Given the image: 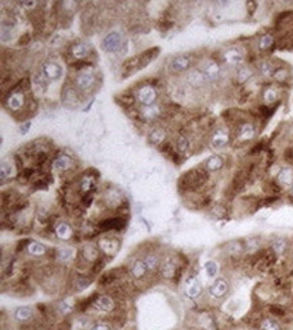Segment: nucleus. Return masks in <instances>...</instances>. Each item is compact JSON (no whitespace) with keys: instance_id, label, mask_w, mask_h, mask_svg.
I'll return each instance as SVG.
<instances>
[{"instance_id":"1","label":"nucleus","mask_w":293,"mask_h":330,"mask_svg":"<svg viewBox=\"0 0 293 330\" xmlns=\"http://www.w3.org/2000/svg\"><path fill=\"white\" fill-rule=\"evenodd\" d=\"M158 54H160V48H152V49L146 50V52H142V53H139L135 57L130 58L127 62H124L123 65L124 72L128 70L126 76L134 73V72H138V70L144 68L146 65H149L150 62L153 61Z\"/></svg>"},{"instance_id":"2","label":"nucleus","mask_w":293,"mask_h":330,"mask_svg":"<svg viewBox=\"0 0 293 330\" xmlns=\"http://www.w3.org/2000/svg\"><path fill=\"white\" fill-rule=\"evenodd\" d=\"M207 171L206 170H193L186 172L184 176L181 178V184L182 187H185L188 190H194L198 187L203 186V183L207 180Z\"/></svg>"},{"instance_id":"3","label":"nucleus","mask_w":293,"mask_h":330,"mask_svg":"<svg viewBox=\"0 0 293 330\" xmlns=\"http://www.w3.org/2000/svg\"><path fill=\"white\" fill-rule=\"evenodd\" d=\"M93 82H95V76H93L91 68H88V65L84 66L83 69H80L79 73L76 74L75 86L79 88L80 91L89 90L93 86Z\"/></svg>"},{"instance_id":"4","label":"nucleus","mask_w":293,"mask_h":330,"mask_svg":"<svg viewBox=\"0 0 293 330\" xmlns=\"http://www.w3.org/2000/svg\"><path fill=\"white\" fill-rule=\"evenodd\" d=\"M230 291V283L224 277H216L208 287V294L214 299H223Z\"/></svg>"},{"instance_id":"5","label":"nucleus","mask_w":293,"mask_h":330,"mask_svg":"<svg viewBox=\"0 0 293 330\" xmlns=\"http://www.w3.org/2000/svg\"><path fill=\"white\" fill-rule=\"evenodd\" d=\"M23 84L25 82H21V86L17 87V90H11L9 94V98L6 100L7 103V107L11 110V111H19L23 108L25 106V94H23Z\"/></svg>"},{"instance_id":"6","label":"nucleus","mask_w":293,"mask_h":330,"mask_svg":"<svg viewBox=\"0 0 293 330\" xmlns=\"http://www.w3.org/2000/svg\"><path fill=\"white\" fill-rule=\"evenodd\" d=\"M135 98L143 107L154 106L156 100H157V91L152 86H143L136 91Z\"/></svg>"},{"instance_id":"7","label":"nucleus","mask_w":293,"mask_h":330,"mask_svg":"<svg viewBox=\"0 0 293 330\" xmlns=\"http://www.w3.org/2000/svg\"><path fill=\"white\" fill-rule=\"evenodd\" d=\"M41 74L49 81H57L62 76V68L57 62L46 61L41 65Z\"/></svg>"},{"instance_id":"8","label":"nucleus","mask_w":293,"mask_h":330,"mask_svg":"<svg viewBox=\"0 0 293 330\" xmlns=\"http://www.w3.org/2000/svg\"><path fill=\"white\" fill-rule=\"evenodd\" d=\"M122 44H123L122 35L116 31H112V33L106 35V38L102 42V48L108 53H115V52H119Z\"/></svg>"},{"instance_id":"9","label":"nucleus","mask_w":293,"mask_h":330,"mask_svg":"<svg viewBox=\"0 0 293 330\" xmlns=\"http://www.w3.org/2000/svg\"><path fill=\"white\" fill-rule=\"evenodd\" d=\"M190 65H192V57L186 56V54H182V56H177L169 62L168 69L172 73H180V72H185V70L189 69Z\"/></svg>"},{"instance_id":"10","label":"nucleus","mask_w":293,"mask_h":330,"mask_svg":"<svg viewBox=\"0 0 293 330\" xmlns=\"http://www.w3.org/2000/svg\"><path fill=\"white\" fill-rule=\"evenodd\" d=\"M200 70L204 73V76H206L208 81H218L219 78H220V74H222V70H220L219 64L218 62L212 61V60L203 62L202 69Z\"/></svg>"},{"instance_id":"11","label":"nucleus","mask_w":293,"mask_h":330,"mask_svg":"<svg viewBox=\"0 0 293 330\" xmlns=\"http://www.w3.org/2000/svg\"><path fill=\"white\" fill-rule=\"evenodd\" d=\"M91 307L93 310H96V311L110 313V311L115 309V302L108 295H99V297L93 299V303H92Z\"/></svg>"},{"instance_id":"12","label":"nucleus","mask_w":293,"mask_h":330,"mask_svg":"<svg viewBox=\"0 0 293 330\" xmlns=\"http://www.w3.org/2000/svg\"><path fill=\"white\" fill-rule=\"evenodd\" d=\"M69 52L75 61H84L91 53V46L87 42H76L70 46Z\"/></svg>"},{"instance_id":"13","label":"nucleus","mask_w":293,"mask_h":330,"mask_svg":"<svg viewBox=\"0 0 293 330\" xmlns=\"http://www.w3.org/2000/svg\"><path fill=\"white\" fill-rule=\"evenodd\" d=\"M222 60L227 65L238 66L243 61V53L236 48H231V49L224 50L223 54H222Z\"/></svg>"},{"instance_id":"14","label":"nucleus","mask_w":293,"mask_h":330,"mask_svg":"<svg viewBox=\"0 0 293 330\" xmlns=\"http://www.w3.org/2000/svg\"><path fill=\"white\" fill-rule=\"evenodd\" d=\"M99 247L104 255L114 256V255L119 251V239L114 238V237H104V238H102L99 241Z\"/></svg>"},{"instance_id":"15","label":"nucleus","mask_w":293,"mask_h":330,"mask_svg":"<svg viewBox=\"0 0 293 330\" xmlns=\"http://www.w3.org/2000/svg\"><path fill=\"white\" fill-rule=\"evenodd\" d=\"M203 293L202 283L196 276H190L185 284V294L186 297L190 299H198Z\"/></svg>"},{"instance_id":"16","label":"nucleus","mask_w":293,"mask_h":330,"mask_svg":"<svg viewBox=\"0 0 293 330\" xmlns=\"http://www.w3.org/2000/svg\"><path fill=\"white\" fill-rule=\"evenodd\" d=\"M228 141H230V136H228V133L223 129H216L214 133H212V136H211V145L214 146L215 149H220L226 146L228 144Z\"/></svg>"},{"instance_id":"17","label":"nucleus","mask_w":293,"mask_h":330,"mask_svg":"<svg viewBox=\"0 0 293 330\" xmlns=\"http://www.w3.org/2000/svg\"><path fill=\"white\" fill-rule=\"evenodd\" d=\"M61 99H62V103L65 104V106H69V107L73 106V107H75L80 100L79 91L72 87H65L64 88V91H62Z\"/></svg>"},{"instance_id":"18","label":"nucleus","mask_w":293,"mask_h":330,"mask_svg":"<svg viewBox=\"0 0 293 330\" xmlns=\"http://www.w3.org/2000/svg\"><path fill=\"white\" fill-rule=\"evenodd\" d=\"M277 183L281 187H290L293 186V170L290 167H282L276 178Z\"/></svg>"},{"instance_id":"19","label":"nucleus","mask_w":293,"mask_h":330,"mask_svg":"<svg viewBox=\"0 0 293 330\" xmlns=\"http://www.w3.org/2000/svg\"><path fill=\"white\" fill-rule=\"evenodd\" d=\"M148 271H149V268H148V265H146V263L143 260H135L131 264V267H130V273L136 280L143 279L146 276Z\"/></svg>"},{"instance_id":"20","label":"nucleus","mask_w":293,"mask_h":330,"mask_svg":"<svg viewBox=\"0 0 293 330\" xmlns=\"http://www.w3.org/2000/svg\"><path fill=\"white\" fill-rule=\"evenodd\" d=\"M81 257H83L87 263H96L100 257L99 249L93 246L92 243H87V245H84L83 249H81Z\"/></svg>"},{"instance_id":"21","label":"nucleus","mask_w":293,"mask_h":330,"mask_svg":"<svg viewBox=\"0 0 293 330\" xmlns=\"http://www.w3.org/2000/svg\"><path fill=\"white\" fill-rule=\"evenodd\" d=\"M34 317V310L33 307H30V306H21V307H18L14 311V318L17 319L18 322H22V323H25V322H29L30 319H33Z\"/></svg>"},{"instance_id":"22","label":"nucleus","mask_w":293,"mask_h":330,"mask_svg":"<svg viewBox=\"0 0 293 330\" xmlns=\"http://www.w3.org/2000/svg\"><path fill=\"white\" fill-rule=\"evenodd\" d=\"M254 136H256L254 125L249 123V122L239 125V128H238V138L240 141H250L254 138Z\"/></svg>"},{"instance_id":"23","label":"nucleus","mask_w":293,"mask_h":330,"mask_svg":"<svg viewBox=\"0 0 293 330\" xmlns=\"http://www.w3.org/2000/svg\"><path fill=\"white\" fill-rule=\"evenodd\" d=\"M186 80L189 82L192 87H203L207 81V77L204 76L202 70L194 69L190 70L189 73L186 74Z\"/></svg>"},{"instance_id":"24","label":"nucleus","mask_w":293,"mask_h":330,"mask_svg":"<svg viewBox=\"0 0 293 330\" xmlns=\"http://www.w3.org/2000/svg\"><path fill=\"white\" fill-rule=\"evenodd\" d=\"M54 168H57L58 171H61V172H65V171H69L73 168V161L70 158L69 156H66L64 153L61 154H58L56 157V160H54Z\"/></svg>"},{"instance_id":"25","label":"nucleus","mask_w":293,"mask_h":330,"mask_svg":"<svg viewBox=\"0 0 293 330\" xmlns=\"http://www.w3.org/2000/svg\"><path fill=\"white\" fill-rule=\"evenodd\" d=\"M224 161L220 156H211L207 158V161L204 162V168L208 172H218L223 168Z\"/></svg>"},{"instance_id":"26","label":"nucleus","mask_w":293,"mask_h":330,"mask_svg":"<svg viewBox=\"0 0 293 330\" xmlns=\"http://www.w3.org/2000/svg\"><path fill=\"white\" fill-rule=\"evenodd\" d=\"M56 235H57V238H60L61 241H69L72 238V235H73V230H72V227L65 222H60L56 226V230H54Z\"/></svg>"},{"instance_id":"27","label":"nucleus","mask_w":293,"mask_h":330,"mask_svg":"<svg viewBox=\"0 0 293 330\" xmlns=\"http://www.w3.org/2000/svg\"><path fill=\"white\" fill-rule=\"evenodd\" d=\"M26 249H27L29 255H31V256L34 257H41L47 252V247H46L43 243L38 242V241H31V242H29L27 243V246H26Z\"/></svg>"},{"instance_id":"28","label":"nucleus","mask_w":293,"mask_h":330,"mask_svg":"<svg viewBox=\"0 0 293 330\" xmlns=\"http://www.w3.org/2000/svg\"><path fill=\"white\" fill-rule=\"evenodd\" d=\"M126 222H124V219L122 218H110L103 221L102 223V227H103L104 230H120V229H123Z\"/></svg>"},{"instance_id":"29","label":"nucleus","mask_w":293,"mask_h":330,"mask_svg":"<svg viewBox=\"0 0 293 330\" xmlns=\"http://www.w3.org/2000/svg\"><path fill=\"white\" fill-rule=\"evenodd\" d=\"M104 199H106V202L111 207H116L118 204L122 203V195H120L119 191L115 190V188L108 190L107 192H106V195H104Z\"/></svg>"},{"instance_id":"30","label":"nucleus","mask_w":293,"mask_h":330,"mask_svg":"<svg viewBox=\"0 0 293 330\" xmlns=\"http://www.w3.org/2000/svg\"><path fill=\"white\" fill-rule=\"evenodd\" d=\"M273 45H274V38L270 34H264L262 37L260 38V41H258V48L262 52H266V50L272 49Z\"/></svg>"},{"instance_id":"31","label":"nucleus","mask_w":293,"mask_h":330,"mask_svg":"<svg viewBox=\"0 0 293 330\" xmlns=\"http://www.w3.org/2000/svg\"><path fill=\"white\" fill-rule=\"evenodd\" d=\"M252 74H253V72L250 68H248V66H239V68H238L235 72L236 81L246 82L249 78L252 77Z\"/></svg>"},{"instance_id":"32","label":"nucleus","mask_w":293,"mask_h":330,"mask_svg":"<svg viewBox=\"0 0 293 330\" xmlns=\"http://www.w3.org/2000/svg\"><path fill=\"white\" fill-rule=\"evenodd\" d=\"M261 330H281V325L273 318H265L260 323Z\"/></svg>"},{"instance_id":"33","label":"nucleus","mask_w":293,"mask_h":330,"mask_svg":"<svg viewBox=\"0 0 293 330\" xmlns=\"http://www.w3.org/2000/svg\"><path fill=\"white\" fill-rule=\"evenodd\" d=\"M72 253H73V249L69 246H61L58 247L57 252H56V256L60 261H69L72 259Z\"/></svg>"},{"instance_id":"34","label":"nucleus","mask_w":293,"mask_h":330,"mask_svg":"<svg viewBox=\"0 0 293 330\" xmlns=\"http://www.w3.org/2000/svg\"><path fill=\"white\" fill-rule=\"evenodd\" d=\"M165 138V132L162 129H154L149 134V142L153 145H160Z\"/></svg>"},{"instance_id":"35","label":"nucleus","mask_w":293,"mask_h":330,"mask_svg":"<svg viewBox=\"0 0 293 330\" xmlns=\"http://www.w3.org/2000/svg\"><path fill=\"white\" fill-rule=\"evenodd\" d=\"M286 247H288V242H286L284 238L274 239L272 243L273 252L276 253V255H284V252L286 251Z\"/></svg>"},{"instance_id":"36","label":"nucleus","mask_w":293,"mask_h":330,"mask_svg":"<svg viewBox=\"0 0 293 330\" xmlns=\"http://www.w3.org/2000/svg\"><path fill=\"white\" fill-rule=\"evenodd\" d=\"M92 186H93V178L92 176H84L80 182V190H81V194L88 195L91 192Z\"/></svg>"},{"instance_id":"37","label":"nucleus","mask_w":293,"mask_h":330,"mask_svg":"<svg viewBox=\"0 0 293 330\" xmlns=\"http://www.w3.org/2000/svg\"><path fill=\"white\" fill-rule=\"evenodd\" d=\"M258 70H260V73L265 77H273V74H274V68L269 61H264L261 62L260 65H258Z\"/></svg>"},{"instance_id":"38","label":"nucleus","mask_w":293,"mask_h":330,"mask_svg":"<svg viewBox=\"0 0 293 330\" xmlns=\"http://www.w3.org/2000/svg\"><path fill=\"white\" fill-rule=\"evenodd\" d=\"M277 98H278V94L273 87H268L264 91V100L266 104H273L277 102Z\"/></svg>"},{"instance_id":"39","label":"nucleus","mask_w":293,"mask_h":330,"mask_svg":"<svg viewBox=\"0 0 293 330\" xmlns=\"http://www.w3.org/2000/svg\"><path fill=\"white\" fill-rule=\"evenodd\" d=\"M204 269H206V273L207 276L208 277H215L216 275H218V271H219V267H218V263L214 260H208L204 264Z\"/></svg>"},{"instance_id":"40","label":"nucleus","mask_w":293,"mask_h":330,"mask_svg":"<svg viewBox=\"0 0 293 330\" xmlns=\"http://www.w3.org/2000/svg\"><path fill=\"white\" fill-rule=\"evenodd\" d=\"M174 265L170 263V261H165V263H162L161 267H160V272L164 277H172L174 275Z\"/></svg>"},{"instance_id":"41","label":"nucleus","mask_w":293,"mask_h":330,"mask_svg":"<svg viewBox=\"0 0 293 330\" xmlns=\"http://www.w3.org/2000/svg\"><path fill=\"white\" fill-rule=\"evenodd\" d=\"M158 107L154 104V106H149V107H143L142 108V115H143L144 119H154L156 116L158 115Z\"/></svg>"},{"instance_id":"42","label":"nucleus","mask_w":293,"mask_h":330,"mask_svg":"<svg viewBox=\"0 0 293 330\" xmlns=\"http://www.w3.org/2000/svg\"><path fill=\"white\" fill-rule=\"evenodd\" d=\"M91 279L87 276H80L77 280H76V290L77 291H81V290H85L88 287V285L91 284Z\"/></svg>"},{"instance_id":"43","label":"nucleus","mask_w":293,"mask_h":330,"mask_svg":"<svg viewBox=\"0 0 293 330\" xmlns=\"http://www.w3.org/2000/svg\"><path fill=\"white\" fill-rule=\"evenodd\" d=\"M189 148V141L186 140L184 136H180L177 138V150L180 153H184Z\"/></svg>"},{"instance_id":"44","label":"nucleus","mask_w":293,"mask_h":330,"mask_svg":"<svg viewBox=\"0 0 293 330\" xmlns=\"http://www.w3.org/2000/svg\"><path fill=\"white\" fill-rule=\"evenodd\" d=\"M143 261L146 263V265H148L149 271L150 269H154L158 267V259L157 256H154V255H148V256L143 259Z\"/></svg>"},{"instance_id":"45","label":"nucleus","mask_w":293,"mask_h":330,"mask_svg":"<svg viewBox=\"0 0 293 330\" xmlns=\"http://www.w3.org/2000/svg\"><path fill=\"white\" fill-rule=\"evenodd\" d=\"M11 174H13L11 165L10 164L6 165V162L3 161V162H2V180L5 182L6 178H10V176H11Z\"/></svg>"},{"instance_id":"46","label":"nucleus","mask_w":293,"mask_h":330,"mask_svg":"<svg viewBox=\"0 0 293 330\" xmlns=\"http://www.w3.org/2000/svg\"><path fill=\"white\" fill-rule=\"evenodd\" d=\"M273 77L277 78L278 81H285V80H286V77H288V72H286L285 69H276L274 70Z\"/></svg>"},{"instance_id":"47","label":"nucleus","mask_w":293,"mask_h":330,"mask_svg":"<svg viewBox=\"0 0 293 330\" xmlns=\"http://www.w3.org/2000/svg\"><path fill=\"white\" fill-rule=\"evenodd\" d=\"M91 330H112L111 326H108L107 323H96L91 327Z\"/></svg>"},{"instance_id":"48","label":"nucleus","mask_w":293,"mask_h":330,"mask_svg":"<svg viewBox=\"0 0 293 330\" xmlns=\"http://www.w3.org/2000/svg\"><path fill=\"white\" fill-rule=\"evenodd\" d=\"M27 42H30V34L29 33L23 34V35H22V39L18 42V44H19V45H26Z\"/></svg>"},{"instance_id":"49","label":"nucleus","mask_w":293,"mask_h":330,"mask_svg":"<svg viewBox=\"0 0 293 330\" xmlns=\"http://www.w3.org/2000/svg\"><path fill=\"white\" fill-rule=\"evenodd\" d=\"M30 128H31V123H30V122H26V123L22 125V128H21L22 134H26V133L30 130Z\"/></svg>"},{"instance_id":"50","label":"nucleus","mask_w":293,"mask_h":330,"mask_svg":"<svg viewBox=\"0 0 293 330\" xmlns=\"http://www.w3.org/2000/svg\"><path fill=\"white\" fill-rule=\"evenodd\" d=\"M21 5H25V7H34L35 2H21Z\"/></svg>"},{"instance_id":"51","label":"nucleus","mask_w":293,"mask_h":330,"mask_svg":"<svg viewBox=\"0 0 293 330\" xmlns=\"http://www.w3.org/2000/svg\"><path fill=\"white\" fill-rule=\"evenodd\" d=\"M292 192H293V186H292Z\"/></svg>"}]
</instances>
